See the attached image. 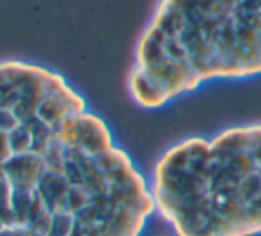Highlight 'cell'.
Returning a JSON list of instances; mask_svg holds the SVG:
<instances>
[{
	"instance_id": "9a60e30c",
	"label": "cell",
	"mask_w": 261,
	"mask_h": 236,
	"mask_svg": "<svg viewBox=\"0 0 261 236\" xmlns=\"http://www.w3.org/2000/svg\"><path fill=\"white\" fill-rule=\"evenodd\" d=\"M4 233H7V229H6V226L2 224V220H0V236H2Z\"/></svg>"
},
{
	"instance_id": "4fadbf2b",
	"label": "cell",
	"mask_w": 261,
	"mask_h": 236,
	"mask_svg": "<svg viewBox=\"0 0 261 236\" xmlns=\"http://www.w3.org/2000/svg\"><path fill=\"white\" fill-rule=\"evenodd\" d=\"M11 156H13V151H11V144H9V134L0 130V167H2Z\"/></svg>"
},
{
	"instance_id": "8992f818",
	"label": "cell",
	"mask_w": 261,
	"mask_h": 236,
	"mask_svg": "<svg viewBox=\"0 0 261 236\" xmlns=\"http://www.w3.org/2000/svg\"><path fill=\"white\" fill-rule=\"evenodd\" d=\"M69 189L71 185L64 174L46 172L39 187L36 189V194L52 212H66V197H68Z\"/></svg>"
},
{
	"instance_id": "7c38bea8",
	"label": "cell",
	"mask_w": 261,
	"mask_h": 236,
	"mask_svg": "<svg viewBox=\"0 0 261 236\" xmlns=\"http://www.w3.org/2000/svg\"><path fill=\"white\" fill-rule=\"evenodd\" d=\"M20 119L16 117V114L11 109H0V130L4 132H13L16 126H20Z\"/></svg>"
},
{
	"instance_id": "52a82bcc",
	"label": "cell",
	"mask_w": 261,
	"mask_h": 236,
	"mask_svg": "<svg viewBox=\"0 0 261 236\" xmlns=\"http://www.w3.org/2000/svg\"><path fill=\"white\" fill-rule=\"evenodd\" d=\"M43 160L46 165V172H57V174H64V167L68 164L69 158V149L62 142H59L57 139H52L48 146L45 147V151L41 153Z\"/></svg>"
},
{
	"instance_id": "9c48e42d",
	"label": "cell",
	"mask_w": 261,
	"mask_h": 236,
	"mask_svg": "<svg viewBox=\"0 0 261 236\" xmlns=\"http://www.w3.org/2000/svg\"><path fill=\"white\" fill-rule=\"evenodd\" d=\"M76 227V217L69 212H52L48 236H73Z\"/></svg>"
},
{
	"instance_id": "6da1fadb",
	"label": "cell",
	"mask_w": 261,
	"mask_h": 236,
	"mask_svg": "<svg viewBox=\"0 0 261 236\" xmlns=\"http://www.w3.org/2000/svg\"><path fill=\"white\" fill-rule=\"evenodd\" d=\"M261 75V0H158L135 46L128 94L158 110L219 80Z\"/></svg>"
},
{
	"instance_id": "ba28073f",
	"label": "cell",
	"mask_w": 261,
	"mask_h": 236,
	"mask_svg": "<svg viewBox=\"0 0 261 236\" xmlns=\"http://www.w3.org/2000/svg\"><path fill=\"white\" fill-rule=\"evenodd\" d=\"M9 144L13 154H23L34 151V141H32V132L27 123H21L13 132H9Z\"/></svg>"
},
{
	"instance_id": "5bb4252c",
	"label": "cell",
	"mask_w": 261,
	"mask_h": 236,
	"mask_svg": "<svg viewBox=\"0 0 261 236\" xmlns=\"http://www.w3.org/2000/svg\"><path fill=\"white\" fill-rule=\"evenodd\" d=\"M4 84H7V80H6V73H4V66L0 62V86H4Z\"/></svg>"
},
{
	"instance_id": "5b68a950",
	"label": "cell",
	"mask_w": 261,
	"mask_h": 236,
	"mask_svg": "<svg viewBox=\"0 0 261 236\" xmlns=\"http://www.w3.org/2000/svg\"><path fill=\"white\" fill-rule=\"evenodd\" d=\"M2 171L6 172L7 179L13 183L14 190L34 192L41 179L45 178L46 165L41 154L31 151L23 154H13L2 165Z\"/></svg>"
},
{
	"instance_id": "8fae6325",
	"label": "cell",
	"mask_w": 261,
	"mask_h": 236,
	"mask_svg": "<svg viewBox=\"0 0 261 236\" xmlns=\"http://www.w3.org/2000/svg\"><path fill=\"white\" fill-rule=\"evenodd\" d=\"M14 187L13 183L7 179L6 172L2 171L0 167V208H6V206H11L13 202V197H14Z\"/></svg>"
},
{
	"instance_id": "30bf717a",
	"label": "cell",
	"mask_w": 261,
	"mask_h": 236,
	"mask_svg": "<svg viewBox=\"0 0 261 236\" xmlns=\"http://www.w3.org/2000/svg\"><path fill=\"white\" fill-rule=\"evenodd\" d=\"M29 128L32 132V141H34V153L41 154L45 151V147L48 146L50 141L54 139V130L52 126H48L46 123H43L41 119L34 117L32 121H29Z\"/></svg>"
},
{
	"instance_id": "7a4b0ae2",
	"label": "cell",
	"mask_w": 261,
	"mask_h": 236,
	"mask_svg": "<svg viewBox=\"0 0 261 236\" xmlns=\"http://www.w3.org/2000/svg\"><path fill=\"white\" fill-rule=\"evenodd\" d=\"M149 190L174 236H261V121L172 144Z\"/></svg>"
},
{
	"instance_id": "3957f363",
	"label": "cell",
	"mask_w": 261,
	"mask_h": 236,
	"mask_svg": "<svg viewBox=\"0 0 261 236\" xmlns=\"http://www.w3.org/2000/svg\"><path fill=\"white\" fill-rule=\"evenodd\" d=\"M73 146L84 156L98 158L117 146L109 124L98 114L86 110L75 116V139Z\"/></svg>"
},
{
	"instance_id": "277c9868",
	"label": "cell",
	"mask_w": 261,
	"mask_h": 236,
	"mask_svg": "<svg viewBox=\"0 0 261 236\" xmlns=\"http://www.w3.org/2000/svg\"><path fill=\"white\" fill-rule=\"evenodd\" d=\"M86 110H89L87 109L86 98L76 93V91L66 82V84H62V86L55 87L54 91H50V93L41 99L36 117L54 128L55 124H59L61 121L68 119V117H73V116H79V114L86 112Z\"/></svg>"
}]
</instances>
